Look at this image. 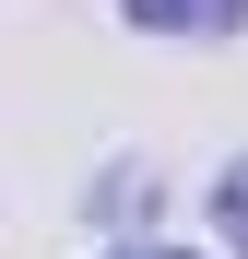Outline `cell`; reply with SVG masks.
Here are the masks:
<instances>
[{
	"instance_id": "obj_3",
	"label": "cell",
	"mask_w": 248,
	"mask_h": 259,
	"mask_svg": "<svg viewBox=\"0 0 248 259\" xmlns=\"http://www.w3.org/2000/svg\"><path fill=\"white\" fill-rule=\"evenodd\" d=\"M142 259H189V247H142Z\"/></svg>"
},
{
	"instance_id": "obj_2",
	"label": "cell",
	"mask_w": 248,
	"mask_h": 259,
	"mask_svg": "<svg viewBox=\"0 0 248 259\" xmlns=\"http://www.w3.org/2000/svg\"><path fill=\"white\" fill-rule=\"evenodd\" d=\"M225 224H236V247H248V165L225 177Z\"/></svg>"
},
{
	"instance_id": "obj_1",
	"label": "cell",
	"mask_w": 248,
	"mask_h": 259,
	"mask_svg": "<svg viewBox=\"0 0 248 259\" xmlns=\"http://www.w3.org/2000/svg\"><path fill=\"white\" fill-rule=\"evenodd\" d=\"M130 12H142V24H165V35H178V24H189V35H225L248 0H130Z\"/></svg>"
}]
</instances>
